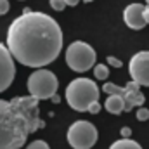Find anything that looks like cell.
<instances>
[{"label":"cell","mask_w":149,"mask_h":149,"mask_svg":"<svg viewBox=\"0 0 149 149\" xmlns=\"http://www.w3.org/2000/svg\"><path fill=\"white\" fill-rule=\"evenodd\" d=\"M7 47L21 64L43 68L54 63L61 54L63 31L54 17L43 12L26 10L10 23Z\"/></svg>","instance_id":"cell-1"},{"label":"cell","mask_w":149,"mask_h":149,"mask_svg":"<svg viewBox=\"0 0 149 149\" xmlns=\"http://www.w3.org/2000/svg\"><path fill=\"white\" fill-rule=\"evenodd\" d=\"M31 134L30 121L12 101L0 99V149H19Z\"/></svg>","instance_id":"cell-2"},{"label":"cell","mask_w":149,"mask_h":149,"mask_svg":"<svg viewBox=\"0 0 149 149\" xmlns=\"http://www.w3.org/2000/svg\"><path fill=\"white\" fill-rule=\"evenodd\" d=\"M66 101L74 111H88L99 101V87L88 78H74L66 88Z\"/></svg>","instance_id":"cell-3"},{"label":"cell","mask_w":149,"mask_h":149,"mask_svg":"<svg viewBox=\"0 0 149 149\" xmlns=\"http://www.w3.org/2000/svg\"><path fill=\"white\" fill-rule=\"evenodd\" d=\"M95 50L85 42H73L66 49V63L76 73H85L95 66Z\"/></svg>","instance_id":"cell-4"},{"label":"cell","mask_w":149,"mask_h":149,"mask_svg":"<svg viewBox=\"0 0 149 149\" xmlns=\"http://www.w3.org/2000/svg\"><path fill=\"white\" fill-rule=\"evenodd\" d=\"M28 90L40 101L52 99V95H56L57 92V76L49 70L38 68L28 78Z\"/></svg>","instance_id":"cell-5"},{"label":"cell","mask_w":149,"mask_h":149,"mask_svg":"<svg viewBox=\"0 0 149 149\" xmlns=\"http://www.w3.org/2000/svg\"><path fill=\"white\" fill-rule=\"evenodd\" d=\"M68 142L73 149H90L97 142V128L85 120H78L68 128Z\"/></svg>","instance_id":"cell-6"},{"label":"cell","mask_w":149,"mask_h":149,"mask_svg":"<svg viewBox=\"0 0 149 149\" xmlns=\"http://www.w3.org/2000/svg\"><path fill=\"white\" fill-rule=\"evenodd\" d=\"M141 87H142V85H139L135 80L128 81L125 87H118L116 83L108 81V83L102 85V90H104L106 94H109V95H111V94H118V95H121V97L125 99V113H130L135 106L142 108L144 102H146L144 94L141 92Z\"/></svg>","instance_id":"cell-7"},{"label":"cell","mask_w":149,"mask_h":149,"mask_svg":"<svg viewBox=\"0 0 149 149\" xmlns=\"http://www.w3.org/2000/svg\"><path fill=\"white\" fill-rule=\"evenodd\" d=\"M38 101L35 95H26V97H14L12 102L21 109V113L26 116V120L30 121L31 132H37L38 128H43V121L40 120V108H38Z\"/></svg>","instance_id":"cell-8"},{"label":"cell","mask_w":149,"mask_h":149,"mask_svg":"<svg viewBox=\"0 0 149 149\" xmlns=\"http://www.w3.org/2000/svg\"><path fill=\"white\" fill-rule=\"evenodd\" d=\"M128 71H130L132 80H135L139 85L149 87V50L137 52L130 59Z\"/></svg>","instance_id":"cell-9"},{"label":"cell","mask_w":149,"mask_h":149,"mask_svg":"<svg viewBox=\"0 0 149 149\" xmlns=\"http://www.w3.org/2000/svg\"><path fill=\"white\" fill-rule=\"evenodd\" d=\"M16 74V66H14V56L10 54L9 47L0 43V92L9 88Z\"/></svg>","instance_id":"cell-10"},{"label":"cell","mask_w":149,"mask_h":149,"mask_svg":"<svg viewBox=\"0 0 149 149\" xmlns=\"http://www.w3.org/2000/svg\"><path fill=\"white\" fill-rule=\"evenodd\" d=\"M146 5L144 3H130L123 10V21L130 30H142L148 24L146 19Z\"/></svg>","instance_id":"cell-11"},{"label":"cell","mask_w":149,"mask_h":149,"mask_svg":"<svg viewBox=\"0 0 149 149\" xmlns=\"http://www.w3.org/2000/svg\"><path fill=\"white\" fill-rule=\"evenodd\" d=\"M104 108L111 113V114H120V113L125 111V99L121 95H118V94H111L106 99Z\"/></svg>","instance_id":"cell-12"},{"label":"cell","mask_w":149,"mask_h":149,"mask_svg":"<svg viewBox=\"0 0 149 149\" xmlns=\"http://www.w3.org/2000/svg\"><path fill=\"white\" fill-rule=\"evenodd\" d=\"M109 149H142V148H141L139 142H135V141H132V139H128V137H123V139L113 142Z\"/></svg>","instance_id":"cell-13"},{"label":"cell","mask_w":149,"mask_h":149,"mask_svg":"<svg viewBox=\"0 0 149 149\" xmlns=\"http://www.w3.org/2000/svg\"><path fill=\"white\" fill-rule=\"evenodd\" d=\"M94 74H95L97 80H106V78L109 76V70H108V66H104V64H95V66H94Z\"/></svg>","instance_id":"cell-14"},{"label":"cell","mask_w":149,"mask_h":149,"mask_svg":"<svg viewBox=\"0 0 149 149\" xmlns=\"http://www.w3.org/2000/svg\"><path fill=\"white\" fill-rule=\"evenodd\" d=\"M49 3H50V7L54 9V10H63L68 3H66V0H49Z\"/></svg>","instance_id":"cell-15"},{"label":"cell","mask_w":149,"mask_h":149,"mask_svg":"<svg viewBox=\"0 0 149 149\" xmlns=\"http://www.w3.org/2000/svg\"><path fill=\"white\" fill-rule=\"evenodd\" d=\"M26 149H50V148H49V144H47L45 141H40V139H38V141H33L31 144H28Z\"/></svg>","instance_id":"cell-16"},{"label":"cell","mask_w":149,"mask_h":149,"mask_svg":"<svg viewBox=\"0 0 149 149\" xmlns=\"http://www.w3.org/2000/svg\"><path fill=\"white\" fill-rule=\"evenodd\" d=\"M137 120H139V121H146V120H149V109L141 108L139 113H137Z\"/></svg>","instance_id":"cell-17"},{"label":"cell","mask_w":149,"mask_h":149,"mask_svg":"<svg viewBox=\"0 0 149 149\" xmlns=\"http://www.w3.org/2000/svg\"><path fill=\"white\" fill-rule=\"evenodd\" d=\"M9 12V2L7 0H0V16Z\"/></svg>","instance_id":"cell-18"},{"label":"cell","mask_w":149,"mask_h":149,"mask_svg":"<svg viewBox=\"0 0 149 149\" xmlns=\"http://www.w3.org/2000/svg\"><path fill=\"white\" fill-rule=\"evenodd\" d=\"M108 63H109L111 66H114V68H121V61H120V59H116V57H113V56L108 57Z\"/></svg>","instance_id":"cell-19"},{"label":"cell","mask_w":149,"mask_h":149,"mask_svg":"<svg viewBox=\"0 0 149 149\" xmlns=\"http://www.w3.org/2000/svg\"><path fill=\"white\" fill-rule=\"evenodd\" d=\"M99 111H101V104H99V102H94V104L88 108V113H92V114H97Z\"/></svg>","instance_id":"cell-20"},{"label":"cell","mask_w":149,"mask_h":149,"mask_svg":"<svg viewBox=\"0 0 149 149\" xmlns=\"http://www.w3.org/2000/svg\"><path fill=\"white\" fill-rule=\"evenodd\" d=\"M146 19H148V23H149V0H146Z\"/></svg>","instance_id":"cell-21"},{"label":"cell","mask_w":149,"mask_h":149,"mask_svg":"<svg viewBox=\"0 0 149 149\" xmlns=\"http://www.w3.org/2000/svg\"><path fill=\"white\" fill-rule=\"evenodd\" d=\"M78 2H80V0H66V3H68V5H71V7L78 5Z\"/></svg>","instance_id":"cell-22"},{"label":"cell","mask_w":149,"mask_h":149,"mask_svg":"<svg viewBox=\"0 0 149 149\" xmlns=\"http://www.w3.org/2000/svg\"><path fill=\"white\" fill-rule=\"evenodd\" d=\"M128 134H130V128H127V127H125V128H123V135H125V137H128Z\"/></svg>","instance_id":"cell-23"},{"label":"cell","mask_w":149,"mask_h":149,"mask_svg":"<svg viewBox=\"0 0 149 149\" xmlns=\"http://www.w3.org/2000/svg\"><path fill=\"white\" fill-rule=\"evenodd\" d=\"M81 2H85V3H90V2H94V0H81Z\"/></svg>","instance_id":"cell-24"}]
</instances>
